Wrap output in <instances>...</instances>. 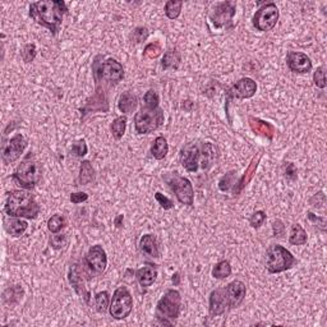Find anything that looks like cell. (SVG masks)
I'll return each mask as SVG.
<instances>
[{"mask_svg":"<svg viewBox=\"0 0 327 327\" xmlns=\"http://www.w3.org/2000/svg\"><path fill=\"white\" fill-rule=\"evenodd\" d=\"M68 8L63 0H46V2H36L29 6V17L36 23L50 29L56 35L60 29L64 14Z\"/></svg>","mask_w":327,"mask_h":327,"instance_id":"1","label":"cell"},{"mask_svg":"<svg viewBox=\"0 0 327 327\" xmlns=\"http://www.w3.org/2000/svg\"><path fill=\"white\" fill-rule=\"evenodd\" d=\"M4 210L12 217L35 219L40 212V206L29 192L17 189L8 194Z\"/></svg>","mask_w":327,"mask_h":327,"instance_id":"2","label":"cell"},{"mask_svg":"<svg viewBox=\"0 0 327 327\" xmlns=\"http://www.w3.org/2000/svg\"><path fill=\"white\" fill-rule=\"evenodd\" d=\"M296 257L282 245L272 244L266 250V269L270 274L287 271L296 265Z\"/></svg>","mask_w":327,"mask_h":327,"instance_id":"3","label":"cell"},{"mask_svg":"<svg viewBox=\"0 0 327 327\" xmlns=\"http://www.w3.org/2000/svg\"><path fill=\"white\" fill-rule=\"evenodd\" d=\"M13 179L24 189L35 188L36 184L41 179V169L39 162L33 160L31 155L26 157L23 161L16 168L13 173Z\"/></svg>","mask_w":327,"mask_h":327,"instance_id":"4","label":"cell"},{"mask_svg":"<svg viewBox=\"0 0 327 327\" xmlns=\"http://www.w3.org/2000/svg\"><path fill=\"white\" fill-rule=\"evenodd\" d=\"M164 122H165V117L160 107L150 109L144 106L134 115V128L138 134L151 133L154 130L159 129Z\"/></svg>","mask_w":327,"mask_h":327,"instance_id":"5","label":"cell"},{"mask_svg":"<svg viewBox=\"0 0 327 327\" xmlns=\"http://www.w3.org/2000/svg\"><path fill=\"white\" fill-rule=\"evenodd\" d=\"M102 55H97L93 60L92 65V75L93 78L100 77L105 81L109 82L110 85H118L120 81L124 77V69L123 65L117 61L115 59H107L104 63H101Z\"/></svg>","mask_w":327,"mask_h":327,"instance_id":"6","label":"cell"},{"mask_svg":"<svg viewBox=\"0 0 327 327\" xmlns=\"http://www.w3.org/2000/svg\"><path fill=\"white\" fill-rule=\"evenodd\" d=\"M164 180L168 183L171 191L175 193L176 198L180 203L187 206H192L194 202V189L192 186L191 180L184 176L179 175V173L174 171V173L165 174L162 176Z\"/></svg>","mask_w":327,"mask_h":327,"instance_id":"7","label":"cell"},{"mask_svg":"<svg viewBox=\"0 0 327 327\" xmlns=\"http://www.w3.org/2000/svg\"><path fill=\"white\" fill-rule=\"evenodd\" d=\"M181 297L178 290L170 289L157 302L156 317H164V319H176L180 314ZM164 321L162 318H157Z\"/></svg>","mask_w":327,"mask_h":327,"instance_id":"8","label":"cell"},{"mask_svg":"<svg viewBox=\"0 0 327 327\" xmlns=\"http://www.w3.org/2000/svg\"><path fill=\"white\" fill-rule=\"evenodd\" d=\"M132 308H133L132 294L125 286H119L114 292L112 302H110V314L114 319H124L129 316Z\"/></svg>","mask_w":327,"mask_h":327,"instance_id":"9","label":"cell"},{"mask_svg":"<svg viewBox=\"0 0 327 327\" xmlns=\"http://www.w3.org/2000/svg\"><path fill=\"white\" fill-rule=\"evenodd\" d=\"M279 21V9L275 3H267L261 7L253 16V26L261 32L271 31Z\"/></svg>","mask_w":327,"mask_h":327,"instance_id":"10","label":"cell"},{"mask_svg":"<svg viewBox=\"0 0 327 327\" xmlns=\"http://www.w3.org/2000/svg\"><path fill=\"white\" fill-rule=\"evenodd\" d=\"M235 11H237V6L233 2H221V3H216L212 7L210 12L211 23L213 24L215 28H223V27L230 26L232 27L233 17L235 16Z\"/></svg>","mask_w":327,"mask_h":327,"instance_id":"11","label":"cell"},{"mask_svg":"<svg viewBox=\"0 0 327 327\" xmlns=\"http://www.w3.org/2000/svg\"><path fill=\"white\" fill-rule=\"evenodd\" d=\"M27 147V141L21 133L16 134L8 141H3L2 144V160L6 165L12 164L21 157Z\"/></svg>","mask_w":327,"mask_h":327,"instance_id":"12","label":"cell"},{"mask_svg":"<svg viewBox=\"0 0 327 327\" xmlns=\"http://www.w3.org/2000/svg\"><path fill=\"white\" fill-rule=\"evenodd\" d=\"M85 264L92 275L104 274L107 266V256L104 248L99 244L92 245L86 255Z\"/></svg>","mask_w":327,"mask_h":327,"instance_id":"13","label":"cell"},{"mask_svg":"<svg viewBox=\"0 0 327 327\" xmlns=\"http://www.w3.org/2000/svg\"><path fill=\"white\" fill-rule=\"evenodd\" d=\"M201 160H202V154H201V146L198 143L186 144L180 151V162L181 166L189 173H196L198 171L201 166Z\"/></svg>","mask_w":327,"mask_h":327,"instance_id":"14","label":"cell"},{"mask_svg":"<svg viewBox=\"0 0 327 327\" xmlns=\"http://www.w3.org/2000/svg\"><path fill=\"white\" fill-rule=\"evenodd\" d=\"M68 279H69L70 285H72L73 289L76 290V293L85 299L86 303H88V302H90L91 294L90 292L86 289V280L85 277H83V270L80 265L75 264L70 266Z\"/></svg>","mask_w":327,"mask_h":327,"instance_id":"15","label":"cell"},{"mask_svg":"<svg viewBox=\"0 0 327 327\" xmlns=\"http://www.w3.org/2000/svg\"><path fill=\"white\" fill-rule=\"evenodd\" d=\"M257 91V83L252 78H242L229 90V99H250Z\"/></svg>","mask_w":327,"mask_h":327,"instance_id":"16","label":"cell"},{"mask_svg":"<svg viewBox=\"0 0 327 327\" xmlns=\"http://www.w3.org/2000/svg\"><path fill=\"white\" fill-rule=\"evenodd\" d=\"M229 308L228 297H226L225 287H219L211 292L210 301H208V311L212 317L221 316Z\"/></svg>","mask_w":327,"mask_h":327,"instance_id":"17","label":"cell"},{"mask_svg":"<svg viewBox=\"0 0 327 327\" xmlns=\"http://www.w3.org/2000/svg\"><path fill=\"white\" fill-rule=\"evenodd\" d=\"M286 64L289 69L294 73H304L311 72L312 61L306 54L299 53V51H289L286 55Z\"/></svg>","mask_w":327,"mask_h":327,"instance_id":"18","label":"cell"},{"mask_svg":"<svg viewBox=\"0 0 327 327\" xmlns=\"http://www.w3.org/2000/svg\"><path fill=\"white\" fill-rule=\"evenodd\" d=\"M225 292H226V297H228V302H229V308H237L239 307L240 304L243 303L245 298V285L243 284L242 281L239 280H234L230 284H228L225 286Z\"/></svg>","mask_w":327,"mask_h":327,"instance_id":"19","label":"cell"},{"mask_svg":"<svg viewBox=\"0 0 327 327\" xmlns=\"http://www.w3.org/2000/svg\"><path fill=\"white\" fill-rule=\"evenodd\" d=\"M248 122H249L250 129H252L256 134L265 137V138L270 139V141L274 138L275 127L271 124V123L265 122V120H261L255 117H249Z\"/></svg>","mask_w":327,"mask_h":327,"instance_id":"20","label":"cell"},{"mask_svg":"<svg viewBox=\"0 0 327 327\" xmlns=\"http://www.w3.org/2000/svg\"><path fill=\"white\" fill-rule=\"evenodd\" d=\"M260 160H261V155H258L257 157H253V160L250 161L249 166L247 168L245 173L243 174L242 178H240L239 180L234 184V187H233V193H234V196L240 194V192L245 188V186L252 180V178L256 174V170H257L258 168V164H260Z\"/></svg>","mask_w":327,"mask_h":327,"instance_id":"21","label":"cell"},{"mask_svg":"<svg viewBox=\"0 0 327 327\" xmlns=\"http://www.w3.org/2000/svg\"><path fill=\"white\" fill-rule=\"evenodd\" d=\"M137 281L139 282L142 287H150L155 281H156L157 277V270L156 267L151 266V265H147V266L141 267L138 271L136 272Z\"/></svg>","mask_w":327,"mask_h":327,"instance_id":"22","label":"cell"},{"mask_svg":"<svg viewBox=\"0 0 327 327\" xmlns=\"http://www.w3.org/2000/svg\"><path fill=\"white\" fill-rule=\"evenodd\" d=\"M4 228H6L7 233L11 234L12 237H21L28 228V224H27V221L22 220L19 217L6 219L4 220Z\"/></svg>","mask_w":327,"mask_h":327,"instance_id":"23","label":"cell"},{"mask_svg":"<svg viewBox=\"0 0 327 327\" xmlns=\"http://www.w3.org/2000/svg\"><path fill=\"white\" fill-rule=\"evenodd\" d=\"M139 248H141L142 253H144L149 257L157 258L160 256L156 238L152 234H146L141 238V240H139Z\"/></svg>","mask_w":327,"mask_h":327,"instance_id":"24","label":"cell"},{"mask_svg":"<svg viewBox=\"0 0 327 327\" xmlns=\"http://www.w3.org/2000/svg\"><path fill=\"white\" fill-rule=\"evenodd\" d=\"M137 105H138V101H137L136 96L132 92H129V91H127V92H124L120 96L119 102H118V109L122 113H124V114H130V113H133L137 109Z\"/></svg>","mask_w":327,"mask_h":327,"instance_id":"25","label":"cell"},{"mask_svg":"<svg viewBox=\"0 0 327 327\" xmlns=\"http://www.w3.org/2000/svg\"><path fill=\"white\" fill-rule=\"evenodd\" d=\"M201 154H202V160H201V168L203 170H208L212 166L213 160H215V149L211 143L201 144Z\"/></svg>","mask_w":327,"mask_h":327,"instance_id":"26","label":"cell"},{"mask_svg":"<svg viewBox=\"0 0 327 327\" xmlns=\"http://www.w3.org/2000/svg\"><path fill=\"white\" fill-rule=\"evenodd\" d=\"M95 179V169L92 168V164H91L88 160H85L81 164L80 169V176H78V183L81 186H87L91 181H93Z\"/></svg>","mask_w":327,"mask_h":327,"instance_id":"27","label":"cell"},{"mask_svg":"<svg viewBox=\"0 0 327 327\" xmlns=\"http://www.w3.org/2000/svg\"><path fill=\"white\" fill-rule=\"evenodd\" d=\"M169 151V144L164 137H157L151 146V155L156 160L165 159V156L168 155Z\"/></svg>","mask_w":327,"mask_h":327,"instance_id":"28","label":"cell"},{"mask_svg":"<svg viewBox=\"0 0 327 327\" xmlns=\"http://www.w3.org/2000/svg\"><path fill=\"white\" fill-rule=\"evenodd\" d=\"M308 237H307V232L302 228L299 224H294L292 226V232H290L289 243L292 245H303L306 244Z\"/></svg>","mask_w":327,"mask_h":327,"instance_id":"29","label":"cell"},{"mask_svg":"<svg viewBox=\"0 0 327 327\" xmlns=\"http://www.w3.org/2000/svg\"><path fill=\"white\" fill-rule=\"evenodd\" d=\"M180 64V54L178 50H169L164 54L162 58V68L164 69H176Z\"/></svg>","mask_w":327,"mask_h":327,"instance_id":"30","label":"cell"},{"mask_svg":"<svg viewBox=\"0 0 327 327\" xmlns=\"http://www.w3.org/2000/svg\"><path fill=\"white\" fill-rule=\"evenodd\" d=\"M22 296H23V290L19 285H16V286H11L4 292L3 294V302L8 304H14L17 302L21 301Z\"/></svg>","mask_w":327,"mask_h":327,"instance_id":"31","label":"cell"},{"mask_svg":"<svg viewBox=\"0 0 327 327\" xmlns=\"http://www.w3.org/2000/svg\"><path fill=\"white\" fill-rule=\"evenodd\" d=\"M232 275V266L229 264V261H220L219 264L215 265L212 270V276L215 279L223 280L226 279Z\"/></svg>","mask_w":327,"mask_h":327,"instance_id":"32","label":"cell"},{"mask_svg":"<svg viewBox=\"0 0 327 327\" xmlns=\"http://www.w3.org/2000/svg\"><path fill=\"white\" fill-rule=\"evenodd\" d=\"M127 129V118L119 117L112 123V133L115 139H120L125 133Z\"/></svg>","mask_w":327,"mask_h":327,"instance_id":"33","label":"cell"},{"mask_svg":"<svg viewBox=\"0 0 327 327\" xmlns=\"http://www.w3.org/2000/svg\"><path fill=\"white\" fill-rule=\"evenodd\" d=\"M110 296L107 292H100L95 297V306L99 313H105L109 308Z\"/></svg>","mask_w":327,"mask_h":327,"instance_id":"34","label":"cell"},{"mask_svg":"<svg viewBox=\"0 0 327 327\" xmlns=\"http://www.w3.org/2000/svg\"><path fill=\"white\" fill-rule=\"evenodd\" d=\"M65 225H67V220H65V217L63 215H54L48 221V229L53 234H56V233L60 232Z\"/></svg>","mask_w":327,"mask_h":327,"instance_id":"35","label":"cell"},{"mask_svg":"<svg viewBox=\"0 0 327 327\" xmlns=\"http://www.w3.org/2000/svg\"><path fill=\"white\" fill-rule=\"evenodd\" d=\"M181 7H183V2H174V0H169L165 4V14L169 19H176L180 16Z\"/></svg>","mask_w":327,"mask_h":327,"instance_id":"36","label":"cell"},{"mask_svg":"<svg viewBox=\"0 0 327 327\" xmlns=\"http://www.w3.org/2000/svg\"><path fill=\"white\" fill-rule=\"evenodd\" d=\"M234 171H230V173L225 174V175L220 179V181H219V188H220L221 192H229L234 187V184L237 183L234 179Z\"/></svg>","mask_w":327,"mask_h":327,"instance_id":"37","label":"cell"},{"mask_svg":"<svg viewBox=\"0 0 327 327\" xmlns=\"http://www.w3.org/2000/svg\"><path fill=\"white\" fill-rule=\"evenodd\" d=\"M144 106L150 107V109H156L159 107V95L155 91L150 90L147 91L146 95L143 96Z\"/></svg>","mask_w":327,"mask_h":327,"instance_id":"38","label":"cell"},{"mask_svg":"<svg viewBox=\"0 0 327 327\" xmlns=\"http://www.w3.org/2000/svg\"><path fill=\"white\" fill-rule=\"evenodd\" d=\"M36 53H38V51H36L35 44H27V45L22 49V59H23L26 63H31V61H33V59H35Z\"/></svg>","mask_w":327,"mask_h":327,"instance_id":"39","label":"cell"},{"mask_svg":"<svg viewBox=\"0 0 327 327\" xmlns=\"http://www.w3.org/2000/svg\"><path fill=\"white\" fill-rule=\"evenodd\" d=\"M161 51H162L161 45H160L159 43H151V44H149L146 48H144L143 54L146 58L155 59V58H157L160 54H161Z\"/></svg>","mask_w":327,"mask_h":327,"instance_id":"40","label":"cell"},{"mask_svg":"<svg viewBox=\"0 0 327 327\" xmlns=\"http://www.w3.org/2000/svg\"><path fill=\"white\" fill-rule=\"evenodd\" d=\"M314 86L318 88L326 87V73H324V67H318L313 75Z\"/></svg>","mask_w":327,"mask_h":327,"instance_id":"41","label":"cell"},{"mask_svg":"<svg viewBox=\"0 0 327 327\" xmlns=\"http://www.w3.org/2000/svg\"><path fill=\"white\" fill-rule=\"evenodd\" d=\"M265 221H266V212H265V211H256V212L253 213L249 219L250 226L255 229L260 228V226L262 225Z\"/></svg>","mask_w":327,"mask_h":327,"instance_id":"42","label":"cell"},{"mask_svg":"<svg viewBox=\"0 0 327 327\" xmlns=\"http://www.w3.org/2000/svg\"><path fill=\"white\" fill-rule=\"evenodd\" d=\"M88 149L87 144H86L85 139H80V141L75 142L72 146V154H75L77 157H83L86 154H87Z\"/></svg>","mask_w":327,"mask_h":327,"instance_id":"43","label":"cell"},{"mask_svg":"<svg viewBox=\"0 0 327 327\" xmlns=\"http://www.w3.org/2000/svg\"><path fill=\"white\" fill-rule=\"evenodd\" d=\"M149 38V29L146 27H137L136 29L132 33V39H133L134 43L139 44L142 41H144L146 39Z\"/></svg>","mask_w":327,"mask_h":327,"instance_id":"44","label":"cell"},{"mask_svg":"<svg viewBox=\"0 0 327 327\" xmlns=\"http://www.w3.org/2000/svg\"><path fill=\"white\" fill-rule=\"evenodd\" d=\"M284 175L285 178L289 180H296L298 178V170H297L296 165L293 162H285L284 166Z\"/></svg>","mask_w":327,"mask_h":327,"instance_id":"45","label":"cell"},{"mask_svg":"<svg viewBox=\"0 0 327 327\" xmlns=\"http://www.w3.org/2000/svg\"><path fill=\"white\" fill-rule=\"evenodd\" d=\"M155 198H156V201L159 202V205L161 206L164 210H170V208L174 207V202L170 200V198H168L166 196H164V194H161L160 192H156V194H155Z\"/></svg>","mask_w":327,"mask_h":327,"instance_id":"46","label":"cell"},{"mask_svg":"<svg viewBox=\"0 0 327 327\" xmlns=\"http://www.w3.org/2000/svg\"><path fill=\"white\" fill-rule=\"evenodd\" d=\"M65 243H67V237L64 234H58V233L53 235L50 239V244L54 249H60L61 247L65 245Z\"/></svg>","mask_w":327,"mask_h":327,"instance_id":"47","label":"cell"},{"mask_svg":"<svg viewBox=\"0 0 327 327\" xmlns=\"http://www.w3.org/2000/svg\"><path fill=\"white\" fill-rule=\"evenodd\" d=\"M324 202H326V197H324L323 192H318V193H316L313 197L311 198V201H309V203H311L313 207H317V208L323 207Z\"/></svg>","mask_w":327,"mask_h":327,"instance_id":"48","label":"cell"},{"mask_svg":"<svg viewBox=\"0 0 327 327\" xmlns=\"http://www.w3.org/2000/svg\"><path fill=\"white\" fill-rule=\"evenodd\" d=\"M307 216H308V219L312 221V223L317 224V226L321 229L322 232H326V219L318 217V216H316L313 212H311V211L307 212Z\"/></svg>","mask_w":327,"mask_h":327,"instance_id":"49","label":"cell"},{"mask_svg":"<svg viewBox=\"0 0 327 327\" xmlns=\"http://www.w3.org/2000/svg\"><path fill=\"white\" fill-rule=\"evenodd\" d=\"M88 200V194L85 193V192H77V193L70 194V202L72 203H82L85 201Z\"/></svg>","mask_w":327,"mask_h":327,"instance_id":"50","label":"cell"},{"mask_svg":"<svg viewBox=\"0 0 327 327\" xmlns=\"http://www.w3.org/2000/svg\"><path fill=\"white\" fill-rule=\"evenodd\" d=\"M272 229H274V237H281V235L284 234L285 226L281 220L274 221V224H272Z\"/></svg>","mask_w":327,"mask_h":327,"instance_id":"51","label":"cell"},{"mask_svg":"<svg viewBox=\"0 0 327 327\" xmlns=\"http://www.w3.org/2000/svg\"><path fill=\"white\" fill-rule=\"evenodd\" d=\"M171 281H173L174 285L180 284V275H179V272H175V274L173 275V277H171Z\"/></svg>","mask_w":327,"mask_h":327,"instance_id":"52","label":"cell"},{"mask_svg":"<svg viewBox=\"0 0 327 327\" xmlns=\"http://www.w3.org/2000/svg\"><path fill=\"white\" fill-rule=\"evenodd\" d=\"M123 221H124V216L123 215H119L115 219V225H117V228H120V226L123 225Z\"/></svg>","mask_w":327,"mask_h":327,"instance_id":"53","label":"cell"}]
</instances>
